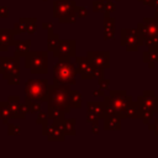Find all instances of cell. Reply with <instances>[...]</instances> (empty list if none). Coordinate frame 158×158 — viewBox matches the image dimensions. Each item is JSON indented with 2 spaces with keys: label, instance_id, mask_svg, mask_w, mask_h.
<instances>
[{
  "label": "cell",
  "instance_id": "obj_4",
  "mask_svg": "<svg viewBox=\"0 0 158 158\" xmlns=\"http://www.w3.org/2000/svg\"><path fill=\"white\" fill-rule=\"evenodd\" d=\"M48 81L44 79H31L25 84L26 98L37 100L40 102L47 101L48 99Z\"/></svg>",
  "mask_w": 158,
  "mask_h": 158
},
{
  "label": "cell",
  "instance_id": "obj_23",
  "mask_svg": "<svg viewBox=\"0 0 158 158\" xmlns=\"http://www.w3.org/2000/svg\"><path fill=\"white\" fill-rule=\"evenodd\" d=\"M20 131H21V128L17 125H9V135L16 136V135L20 133Z\"/></svg>",
  "mask_w": 158,
  "mask_h": 158
},
{
  "label": "cell",
  "instance_id": "obj_2",
  "mask_svg": "<svg viewBox=\"0 0 158 158\" xmlns=\"http://www.w3.org/2000/svg\"><path fill=\"white\" fill-rule=\"evenodd\" d=\"M70 91V85H57L52 84L48 86V105L58 106L67 112L70 111V105L68 102V94Z\"/></svg>",
  "mask_w": 158,
  "mask_h": 158
},
{
  "label": "cell",
  "instance_id": "obj_20",
  "mask_svg": "<svg viewBox=\"0 0 158 158\" xmlns=\"http://www.w3.org/2000/svg\"><path fill=\"white\" fill-rule=\"evenodd\" d=\"M25 102L27 104L30 112H38V111H41V104H42V102H40V101H37V100L28 99V98H26Z\"/></svg>",
  "mask_w": 158,
  "mask_h": 158
},
{
  "label": "cell",
  "instance_id": "obj_17",
  "mask_svg": "<svg viewBox=\"0 0 158 158\" xmlns=\"http://www.w3.org/2000/svg\"><path fill=\"white\" fill-rule=\"evenodd\" d=\"M62 126H63V130H64L65 135H70V136L75 135V120H73V118H64L62 121Z\"/></svg>",
  "mask_w": 158,
  "mask_h": 158
},
{
  "label": "cell",
  "instance_id": "obj_12",
  "mask_svg": "<svg viewBox=\"0 0 158 158\" xmlns=\"http://www.w3.org/2000/svg\"><path fill=\"white\" fill-rule=\"evenodd\" d=\"M88 59L96 67H106L109 64L107 53H105V52H89Z\"/></svg>",
  "mask_w": 158,
  "mask_h": 158
},
{
  "label": "cell",
  "instance_id": "obj_11",
  "mask_svg": "<svg viewBox=\"0 0 158 158\" xmlns=\"http://www.w3.org/2000/svg\"><path fill=\"white\" fill-rule=\"evenodd\" d=\"M14 36H15V31L12 30H6V28L0 30V51L1 52L7 51L9 47L15 43Z\"/></svg>",
  "mask_w": 158,
  "mask_h": 158
},
{
  "label": "cell",
  "instance_id": "obj_19",
  "mask_svg": "<svg viewBox=\"0 0 158 158\" xmlns=\"http://www.w3.org/2000/svg\"><path fill=\"white\" fill-rule=\"evenodd\" d=\"M88 111L93 112L98 116H102V112L105 111V106L98 102H88Z\"/></svg>",
  "mask_w": 158,
  "mask_h": 158
},
{
  "label": "cell",
  "instance_id": "obj_29",
  "mask_svg": "<svg viewBox=\"0 0 158 158\" xmlns=\"http://www.w3.org/2000/svg\"><path fill=\"white\" fill-rule=\"evenodd\" d=\"M42 26H43L44 28H48V32H52V28H53V25H52V23H49V25H48V23H43Z\"/></svg>",
  "mask_w": 158,
  "mask_h": 158
},
{
  "label": "cell",
  "instance_id": "obj_14",
  "mask_svg": "<svg viewBox=\"0 0 158 158\" xmlns=\"http://www.w3.org/2000/svg\"><path fill=\"white\" fill-rule=\"evenodd\" d=\"M30 46H31V41H20L16 42V48H15V57L16 58H22L26 56V53L30 51Z\"/></svg>",
  "mask_w": 158,
  "mask_h": 158
},
{
  "label": "cell",
  "instance_id": "obj_7",
  "mask_svg": "<svg viewBox=\"0 0 158 158\" xmlns=\"http://www.w3.org/2000/svg\"><path fill=\"white\" fill-rule=\"evenodd\" d=\"M53 56L59 59H69L75 56V41H59L58 46L53 51Z\"/></svg>",
  "mask_w": 158,
  "mask_h": 158
},
{
  "label": "cell",
  "instance_id": "obj_28",
  "mask_svg": "<svg viewBox=\"0 0 158 158\" xmlns=\"http://www.w3.org/2000/svg\"><path fill=\"white\" fill-rule=\"evenodd\" d=\"M93 9H94V11H101V10H102V5H101V4L98 5V1H94V4H93Z\"/></svg>",
  "mask_w": 158,
  "mask_h": 158
},
{
  "label": "cell",
  "instance_id": "obj_25",
  "mask_svg": "<svg viewBox=\"0 0 158 158\" xmlns=\"http://www.w3.org/2000/svg\"><path fill=\"white\" fill-rule=\"evenodd\" d=\"M9 16V9L6 6H0V17L6 19Z\"/></svg>",
  "mask_w": 158,
  "mask_h": 158
},
{
  "label": "cell",
  "instance_id": "obj_15",
  "mask_svg": "<svg viewBox=\"0 0 158 158\" xmlns=\"http://www.w3.org/2000/svg\"><path fill=\"white\" fill-rule=\"evenodd\" d=\"M0 118H1L4 125H7L9 120L12 118L11 109H10L7 101H0Z\"/></svg>",
  "mask_w": 158,
  "mask_h": 158
},
{
  "label": "cell",
  "instance_id": "obj_16",
  "mask_svg": "<svg viewBox=\"0 0 158 158\" xmlns=\"http://www.w3.org/2000/svg\"><path fill=\"white\" fill-rule=\"evenodd\" d=\"M68 102L70 107H80L81 106V94L77 90H70L68 94Z\"/></svg>",
  "mask_w": 158,
  "mask_h": 158
},
{
  "label": "cell",
  "instance_id": "obj_8",
  "mask_svg": "<svg viewBox=\"0 0 158 158\" xmlns=\"http://www.w3.org/2000/svg\"><path fill=\"white\" fill-rule=\"evenodd\" d=\"M77 63V72L80 74L83 79H94L95 74V65L85 57H78L75 59Z\"/></svg>",
  "mask_w": 158,
  "mask_h": 158
},
{
  "label": "cell",
  "instance_id": "obj_27",
  "mask_svg": "<svg viewBox=\"0 0 158 158\" xmlns=\"http://www.w3.org/2000/svg\"><path fill=\"white\" fill-rule=\"evenodd\" d=\"M9 83H10L11 85H17V84H20V75L10 78V79H9Z\"/></svg>",
  "mask_w": 158,
  "mask_h": 158
},
{
  "label": "cell",
  "instance_id": "obj_13",
  "mask_svg": "<svg viewBox=\"0 0 158 158\" xmlns=\"http://www.w3.org/2000/svg\"><path fill=\"white\" fill-rule=\"evenodd\" d=\"M47 115H48V118H51L52 121L59 122V121H63V120H64L65 111H64V110H62V109H60V107H58V106L48 105Z\"/></svg>",
  "mask_w": 158,
  "mask_h": 158
},
{
  "label": "cell",
  "instance_id": "obj_10",
  "mask_svg": "<svg viewBox=\"0 0 158 158\" xmlns=\"http://www.w3.org/2000/svg\"><path fill=\"white\" fill-rule=\"evenodd\" d=\"M9 106L11 109V114H12V118H25L26 114L22 109V104L20 102V98L16 95H11L9 96Z\"/></svg>",
  "mask_w": 158,
  "mask_h": 158
},
{
  "label": "cell",
  "instance_id": "obj_6",
  "mask_svg": "<svg viewBox=\"0 0 158 158\" xmlns=\"http://www.w3.org/2000/svg\"><path fill=\"white\" fill-rule=\"evenodd\" d=\"M0 74L4 79H10L12 77L20 75V64L16 59V57H7L1 58V67H0Z\"/></svg>",
  "mask_w": 158,
  "mask_h": 158
},
{
  "label": "cell",
  "instance_id": "obj_9",
  "mask_svg": "<svg viewBox=\"0 0 158 158\" xmlns=\"http://www.w3.org/2000/svg\"><path fill=\"white\" fill-rule=\"evenodd\" d=\"M43 135L47 136L48 141H63L65 133H64V130L62 126V121H59V122L53 121L52 125L47 126Z\"/></svg>",
  "mask_w": 158,
  "mask_h": 158
},
{
  "label": "cell",
  "instance_id": "obj_26",
  "mask_svg": "<svg viewBox=\"0 0 158 158\" xmlns=\"http://www.w3.org/2000/svg\"><path fill=\"white\" fill-rule=\"evenodd\" d=\"M26 32H27V33H31V35L36 33V23H30V25L26 27Z\"/></svg>",
  "mask_w": 158,
  "mask_h": 158
},
{
  "label": "cell",
  "instance_id": "obj_22",
  "mask_svg": "<svg viewBox=\"0 0 158 158\" xmlns=\"http://www.w3.org/2000/svg\"><path fill=\"white\" fill-rule=\"evenodd\" d=\"M75 15L79 17V19H83L86 16V10L84 6H75Z\"/></svg>",
  "mask_w": 158,
  "mask_h": 158
},
{
  "label": "cell",
  "instance_id": "obj_1",
  "mask_svg": "<svg viewBox=\"0 0 158 158\" xmlns=\"http://www.w3.org/2000/svg\"><path fill=\"white\" fill-rule=\"evenodd\" d=\"M77 67L69 59H59L53 67V84L57 85H74Z\"/></svg>",
  "mask_w": 158,
  "mask_h": 158
},
{
  "label": "cell",
  "instance_id": "obj_21",
  "mask_svg": "<svg viewBox=\"0 0 158 158\" xmlns=\"http://www.w3.org/2000/svg\"><path fill=\"white\" fill-rule=\"evenodd\" d=\"M37 114H38V116H37V121H36L37 123H41L42 126L46 125V123H48V115H47V114L41 112V111H38Z\"/></svg>",
  "mask_w": 158,
  "mask_h": 158
},
{
  "label": "cell",
  "instance_id": "obj_3",
  "mask_svg": "<svg viewBox=\"0 0 158 158\" xmlns=\"http://www.w3.org/2000/svg\"><path fill=\"white\" fill-rule=\"evenodd\" d=\"M25 65L32 74H44L48 70V57L47 52L28 51L25 56Z\"/></svg>",
  "mask_w": 158,
  "mask_h": 158
},
{
  "label": "cell",
  "instance_id": "obj_18",
  "mask_svg": "<svg viewBox=\"0 0 158 158\" xmlns=\"http://www.w3.org/2000/svg\"><path fill=\"white\" fill-rule=\"evenodd\" d=\"M58 43H59V36L57 33H54L53 31L52 32H48V42H47L48 51L49 52H53L56 49V47L58 46Z\"/></svg>",
  "mask_w": 158,
  "mask_h": 158
},
{
  "label": "cell",
  "instance_id": "obj_5",
  "mask_svg": "<svg viewBox=\"0 0 158 158\" xmlns=\"http://www.w3.org/2000/svg\"><path fill=\"white\" fill-rule=\"evenodd\" d=\"M53 16L59 19V22H75V2L73 0H56L53 4Z\"/></svg>",
  "mask_w": 158,
  "mask_h": 158
},
{
  "label": "cell",
  "instance_id": "obj_24",
  "mask_svg": "<svg viewBox=\"0 0 158 158\" xmlns=\"http://www.w3.org/2000/svg\"><path fill=\"white\" fill-rule=\"evenodd\" d=\"M98 120H99V116H98V115H95V114H93V112H89V111H88V118H86V121H88V122L96 123V122H98Z\"/></svg>",
  "mask_w": 158,
  "mask_h": 158
}]
</instances>
